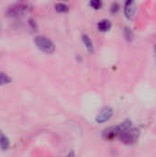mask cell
I'll return each mask as SVG.
<instances>
[{
    "mask_svg": "<svg viewBox=\"0 0 156 157\" xmlns=\"http://www.w3.org/2000/svg\"><path fill=\"white\" fill-rule=\"evenodd\" d=\"M34 43L39 48V50H40L41 52H43L47 54L53 53V52L55 51V45L52 42V40L45 36L35 37Z\"/></svg>",
    "mask_w": 156,
    "mask_h": 157,
    "instance_id": "1",
    "label": "cell"
},
{
    "mask_svg": "<svg viewBox=\"0 0 156 157\" xmlns=\"http://www.w3.org/2000/svg\"><path fill=\"white\" fill-rule=\"evenodd\" d=\"M139 136H140V131L136 128H130L128 130H125L123 131L119 139L121 143H123L124 144L126 145H131L133 144H135L138 139H139Z\"/></svg>",
    "mask_w": 156,
    "mask_h": 157,
    "instance_id": "2",
    "label": "cell"
},
{
    "mask_svg": "<svg viewBox=\"0 0 156 157\" xmlns=\"http://www.w3.org/2000/svg\"><path fill=\"white\" fill-rule=\"evenodd\" d=\"M121 132H122V129L120 124L117 126H111L105 129L102 132V136L107 141H112L116 138H119Z\"/></svg>",
    "mask_w": 156,
    "mask_h": 157,
    "instance_id": "3",
    "label": "cell"
},
{
    "mask_svg": "<svg viewBox=\"0 0 156 157\" xmlns=\"http://www.w3.org/2000/svg\"><path fill=\"white\" fill-rule=\"evenodd\" d=\"M29 9V5L28 4L17 3L15 5H12L8 8L7 14L10 17H18V16H22L24 13L28 12Z\"/></svg>",
    "mask_w": 156,
    "mask_h": 157,
    "instance_id": "4",
    "label": "cell"
},
{
    "mask_svg": "<svg viewBox=\"0 0 156 157\" xmlns=\"http://www.w3.org/2000/svg\"><path fill=\"white\" fill-rule=\"evenodd\" d=\"M114 115V110L110 107H105L103 108L96 116V121L99 124L106 123L108 121L111 120V118Z\"/></svg>",
    "mask_w": 156,
    "mask_h": 157,
    "instance_id": "5",
    "label": "cell"
},
{
    "mask_svg": "<svg viewBox=\"0 0 156 157\" xmlns=\"http://www.w3.org/2000/svg\"><path fill=\"white\" fill-rule=\"evenodd\" d=\"M136 13V4L134 1H127L124 4V15L128 19H132Z\"/></svg>",
    "mask_w": 156,
    "mask_h": 157,
    "instance_id": "6",
    "label": "cell"
},
{
    "mask_svg": "<svg viewBox=\"0 0 156 157\" xmlns=\"http://www.w3.org/2000/svg\"><path fill=\"white\" fill-rule=\"evenodd\" d=\"M97 29L100 32H108V31L110 30V29L112 27V24L108 19H102V20L97 22Z\"/></svg>",
    "mask_w": 156,
    "mask_h": 157,
    "instance_id": "7",
    "label": "cell"
},
{
    "mask_svg": "<svg viewBox=\"0 0 156 157\" xmlns=\"http://www.w3.org/2000/svg\"><path fill=\"white\" fill-rule=\"evenodd\" d=\"M10 146V141L7 138V136L3 132V131L0 129V148L4 151L7 150Z\"/></svg>",
    "mask_w": 156,
    "mask_h": 157,
    "instance_id": "8",
    "label": "cell"
},
{
    "mask_svg": "<svg viewBox=\"0 0 156 157\" xmlns=\"http://www.w3.org/2000/svg\"><path fill=\"white\" fill-rule=\"evenodd\" d=\"M82 41L85 44V46H86V50L88 51V52L93 53L94 51H95V48H94V44H93V41L91 40V39L87 35L84 34V35H82Z\"/></svg>",
    "mask_w": 156,
    "mask_h": 157,
    "instance_id": "9",
    "label": "cell"
},
{
    "mask_svg": "<svg viewBox=\"0 0 156 157\" xmlns=\"http://www.w3.org/2000/svg\"><path fill=\"white\" fill-rule=\"evenodd\" d=\"M55 10L60 13H66L69 11V6L64 3H58L55 5Z\"/></svg>",
    "mask_w": 156,
    "mask_h": 157,
    "instance_id": "10",
    "label": "cell"
},
{
    "mask_svg": "<svg viewBox=\"0 0 156 157\" xmlns=\"http://www.w3.org/2000/svg\"><path fill=\"white\" fill-rule=\"evenodd\" d=\"M123 31H124L125 39H126L129 42L132 41V40H133V39H134V34H133L132 30H131L130 28L126 27V28H124V30H123Z\"/></svg>",
    "mask_w": 156,
    "mask_h": 157,
    "instance_id": "11",
    "label": "cell"
},
{
    "mask_svg": "<svg viewBox=\"0 0 156 157\" xmlns=\"http://www.w3.org/2000/svg\"><path fill=\"white\" fill-rule=\"evenodd\" d=\"M10 82H11V78L6 73L0 72V86H4V85H6V84H8Z\"/></svg>",
    "mask_w": 156,
    "mask_h": 157,
    "instance_id": "12",
    "label": "cell"
},
{
    "mask_svg": "<svg viewBox=\"0 0 156 157\" xmlns=\"http://www.w3.org/2000/svg\"><path fill=\"white\" fill-rule=\"evenodd\" d=\"M89 5H90V6H91L92 8H94V9H100V8L102 7L103 3H102L101 1H99V0H93V1H91V2L89 3Z\"/></svg>",
    "mask_w": 156,
    "mask_h": 157,
    "instance_id": "13",
    "label": "cell"
},
{
    "mask_svg": "<svg viewBox=\"0 0 156 157\" xmlns=\"http://www.w3.org/2000/svg\"><path fill=\"white\" fill-rule=\"evenodd\" d=\"M120 5L118 4V3H112V5H111V6H110V11H111V13H113V14H117L118 12H119V10H120Z\"/></svg>",
    "mask_w": 156,
    "mask_h": 157,
    "instance_id": "14",
    "label": "cell"
},
{
    "mask_svg": "<svg viewBox=\"0 0 156 157\" xmlns=\"http://www.w3.org/2000/svg\"><path fill=\"white\" fill-rule=\"evenodd\" d=\"M66 157H75V155H74V153L72 151V152H70V153L67 155V156Z\"/></svg>",
    "mask_w": 156,
    "mask_h": 157,
    "instance_id": "15",
    "label": "cell"
},
{
    "mask_svg": "<svg viewBox=\"0 0 156 157\" xmlns=\"http://www.w3.org/2000/svg\"><path fill=\"white\" fill-rule=\"evenodd\" d=\"M154 52H155V57H156V44H155V46H154Z\"/></svg>",
    "mask_w": 156,
    "mask_h": 157,
    "instance_id": "16",
    "label": "cell"
}]
</instances>
